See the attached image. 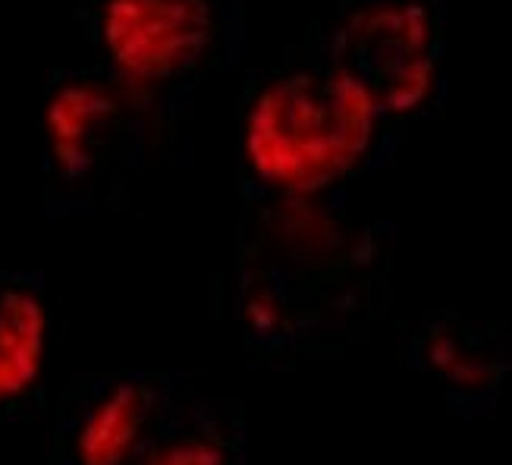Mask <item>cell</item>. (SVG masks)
I'll list each match as a JSON object with an SVG mask.
<instances>
[{
  "instance_id": "3",
  "label": "cell",
  "mask_w": 512,
  "mask_h": 465,
  "mask_svg": "<svg viewBox=\"0 0 512 465\" xmlns=\"http://www.w3.org/2000/svg\"><path fill=\"white\" fill-rule=\"evenodd\" d=\"M192 117L101 63L60 66L41 92V198L51 220L123 211L192 158Z\"/></svg>"
},
{
  "instance_id": "9",
  "label": "cell",
  "mask_w": 512,
  "mask_h": 465,
  "mask_svg": "<svg viewBox=\"0 0 512 465\" xmlns=\"http://www.w3.org/2000/svg\"><path fill=\"white\" fill-rule=\"evenodd\" d=\"M242 447L239 409L186 390L123 465H242Z\"/></svg>"
},
{
  "instance_id": "5",
  "label": "cell",
  "mask_w": 512,
  "mask_h": 465,
  "mask_svg": "<svg viewBox=\"0 0 512 465\" xmlns=\"http://www.w3.org/2000/svg\"><path fill=\"white\" fill-rule=\"evenodd\" d=\"M333 63L393 123L437 117L447 101V0H333Z\"/></svg>"
},
{
  "instance_id": "1",
  "label": "cell",
  "mask_w": 512,
  "mask_h": 465,
  "mask_svg": "<svg viewBox=\"0 0 512 465\" xmlns=\"http://www.w3.org/2000/svg\"><path fill=\"white\" fill-rule=\"evenodd\" d=\"M390 220L359 214L352 186L239 198V321L261 356L346 340L384 308Z\"/></svg>"
},
{
  "instance_id": "2",
  "label": "cell",
  "mask_w": 512,
  "mask_h": 465,
  "mask_svg": "<svg viewBox=\"0 0 512 465\" xmlns=\"http://www.w3.org/2000/svg\"><path fill=\"white\" fill-rule=\"evenodd\" d=\"M409 126L387 120L327 51L315 19L239 92V198H296L355 186L384 170Z\"/></svg>"
},
{
  "instance_id": "7",
  "label": "cell",
  "mask_w": 512,
  "mask_h": 465,
  "mask_svg": "<svg viewBox=\"0 0 512 465\" xmlns=\"http://www.w3.org/2000/svg\"><path fill=\"white\" fill-rule=\"evenodd\" d=\"M406 362L453 400H491L512 368V343L491 324L434 312L406 334Z\"/></svg>"
},
{
  "instance_id": "6",
  "label": "cell",
  "mask_w": 512,
  "mask_h": 465,
  "mask_svg": "<svg viewBox=\"0 0 512 465\" xmlns=\"http://www.w3.org/2000/svg\"><path fill=\"white\" fill-rule=\"evenodd\" d=\"M189 390L173 371H107L76 378L60 396L57 465H123Z\"/></svg>"
},
{
  "instance_id": "4",
  "label": "cell",
  "mask_w": 512,
  "mask_h": 465,
  "mask_svg": "<svg viewBox=\"0 0 512 465\" xmlns=\"http://www.w3.org/2000/svg\"><path fill=\"white\" fill-rule=\"evenodd\" d=\"M76 22L95 63L192 120L246 54V0H79Z\"/></svg>"
},
{
  "instance_id": "8",
  "label": "cell",
  "mask_w": 512,
  "mask_h": 465,
  "mask_svg": "<svg viewBox=\"0 0 512 465\" xmlns=\"http://www.w3.org/2000/svg\"><path fill=\"white\" fill-rule=\"evenodd\" d=\"M51 305L44 274L0 268V418L29 406L44 374Z\"/></svg>"
}]
</instances>
